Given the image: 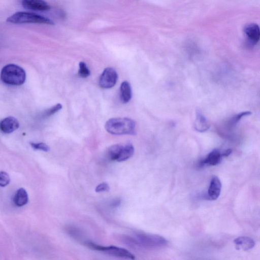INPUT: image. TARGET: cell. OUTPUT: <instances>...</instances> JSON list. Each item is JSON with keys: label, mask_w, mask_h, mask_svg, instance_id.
Instances as JSON below:
<instances>
[{"label": "cell", "mask_w": 260, "mask_h": 260, "mask_svg": "<svg viewBox=\"0 0 260 260\" xmlns=\"http://www.w3.org/2000/svg\"><path fill=\"white\" fill-rule=\"evenodd\" d=\"M106 131L113 135L136 134L135 122L128 118H113L109 119L105 125Z\"/></svg>", "instance_id": "6da1fadb"}, {"label": "cell", "mask_w": 260, "mask_h": 260, "mask_svg": "<svg viewBox=\"0 0 260 260\" xmlns=\"http://www.w3.org/2000/svg\"><path fill=\"white\" fill-rule=\"evenodd\" d=\"M1 79L6 84L20 85L25 81L26 74L21 67L16 64H9L2 69Z\"/></svg>", "instance_id": "7a4b0ae2"}, {"label": "cell", "mask_w": 260, "mask_h": 260, "mask_svg": "<svg viewBox=\"0 0 260 260\" xmlns=\"http://www.w3.org/2000/svg\"><path fill=\"white\" fill-rule=\"evenodd\" d=\"M6 21L14 24L38 23L54 25L51 19L38 14L27 12H17L9 17Z\"/></svg>", "instance_id": "3957f363"}, {"label": "cell", "mask_w": 260, "mask_h": 260, "mask_svg": "<svg viewBox=\"0 0 260 260\" xmlns=\"http://www.w3.org/2000/svg\"><path fill=\"white\" fill-rule=\"evenodd\" d=\"M85 244L92 249L103 251L113 256L131 259L135 258L133 254L122 248L114 246H102L91 242H86Z\"/></svg>", "instance_id": "277c9868"}, {"label": "cell", "mask_w": 260, "mask_h": 260, "mask_svg": "<svg viewBox=\"0 0 260 260\" xmlns=\"http://www.w3.org/2000/svg\"><path fill=\"white\" fill-rule=\"evenodd\" d=\"M136 236L141 244L146 247H163L167 244V241L164 238L158 235L140 233Z\"/></svg>", "instance_id": "5b68a950"}, {"label": "cell", "mask_w": 260, "mask_h": 260, "mask_svg": "<svg viewBox=\"0 0 260 260\" xmlns=\"http://www.w3.org/2000/svg\"><path fill=\"white\" fill-rule=\"evenodd\" d=\"M118 75L112 68H106L101 74L99 79V85L103 88L113 87L117 82Z\"/></svg>", "instance_id": "8992f818"}, {"label": "cell", "mask_w": 260, "mask_h": 260, "mask_svg": "<svg viewBox=\"0 0 260 260\" xmlns=\"http://www.w3.org/2000/svg\"><path fill=\"white\" fill-rule=\"evenodd\" d=\"M222 152L218 149L211 151L206 158L201 160L198 164V167L203 168L205 166H216L219 164L223 157Z\"/></svg>", "instance_id": "52a82bcc"}, {"label": "cell", "mask_w": 260, "mask_h": 260, "mask_svg": "<svg viewBox=\"0 0 260 260\" xmlns=\"http://www.w3.org/2000/svg\"><path fill=\"white\" fill-rule=\"evenodd\" d=\"M244 33L249 42L255 45L259 40L260 31L258 25L255 23L246 24L244 27Z\"/></svg>", "instance_id": "ba28073f"}, {"label": "cell", "mask_w": 260, "mask_h": 260, "mask_svg": "<svg viewBox=\"0 0 260 260\" xmlns=\"http://www.w3.org/2000/svg\"><path fill=\"white\" fill-rule=\"evenodd\" d=\"M221 190V183L219 178L214 176L211 178L208 190V199L215 200L219 196Z\"/></svg>", "instance_id": "9c48e42d"}, {"label": "cell", "mask_w": 260, "mask_h": 260, "mask_svg": "<svg viewBox=\"0 0 260 260\" xmlns=\"http://www.w3.org/2000/svg\"><path fill=\"white\" fill-rule=\"evenodd\" d=\"M23 8L31 10L47 11L49 5L43 0H21Z\"/></svg>", "instance_id": "30bf717a"}, {"label": "cell", "mask_w": 260, "mask_h": 260, "mask_svg": "<svg viewBox=\"0 0 260 260\" xmlns=\"http://www.w3.org/2000/svg\"><path fill=\"white\" fill-rule=\"evenodd\" d=\"M19 126L18 121L15 118L9 116L0 121V130L5 134L13 132Z\"/></svg>", "instance_id": "8fae6325"}, {"label": "cell", "mask_w": 260, "mask_h": 260, "mask_svg": "<svg viewBox=\"0 0 260 260\" xmlns=\"http://www.w3.org/2000/svg\"><path fill=\"white\" fill-rule=\"evenodd\" d=\"M234 243L236 249L244 251L252 248L255 245L254 241L252 238L246 236H240L236 238L234 240Z\"/></svg>", "instance_id": "7c38bea8"}, {"label": "cell", "mask_w": 260, "mask_h": 260, "mask_svg": "<svg viewBox=\"0 0 260 260\" xmlns=\"http://www.w3.org/2000/svg\"><path fill=\"white\" fill-rule=\"evenodd\" d=\"M13 200L15 204L18 207L26 205L28 201V194L26 190L23 188H19L15 192Z\"/></svg>", "instance_id": "4fadbf2b"}, {"label": "cell", "mask_w": 260, "mask_h": 260, "mask_svg": "<svg viewBox=\"0 0 260 260\" xmlns=\"http://www.w3.org/2000/svg\"><path fill=\"white\" fill-rule=\"evenodd\" d=\"M132 92L131 85L127 81L123 82L120 88V96L123 103H128L131 99Z\"/></svg>", "instance_id": "5bb4252c"}, {"label": "cell", "mask_w": 260, "mask_h": 260, "mask_svg": "<svg viewBox=\"0 0 260 260\" xmlns=\"http://www.w3.org/2000/svg\"><path fill=\"white\" fill-rule=\"evenodd\" d=\"M210 124L205 116L200 112H197L194 122V127L199 132H204L207 131Z\"/></svg>", "instance_id": "9a60e30c"}, {"label": "cell", "mask_w": 260, "mask_h": 260, "mask_svg": "<svg viewBox=\"0 0 260 260\" xmlns=\"http://www.w3.org/2000/svg\"><path fill=\"white\" fill-rule=\"evenodd\" d=\"M134 153V147L133 145L126 144L124 146H122L116 161L118 162L125 161L131 157Z\"/></svg>", "instance_id": "2e32d148"}, {"label": "cell", "mask_w": 260, "mask_h": 260, "mask_svg": "<svg viewBox=\"0 0 260 260\" xmlns=\"http://www.w3.org/2000/svg\"><path fill=\"white\" fill-rule=\"evenodd\" d=\"M122 146L118 144H114L108 149L107 154L110 160H117Z\"/></svg>", "instance_id": "e0dca14e"}, {"label": "cell", "mask_w": 260, "mask_h": 260, "mask_svg": "<svg viewBox=\"0 0 260 260\" xmlns=\"http://www.w3.org/2000/svg\"><path fill=\"white\" fill-rule=\"evenodd\" d=\"M62 108V105L60 104H57L53 107L45 110L42 114L43 118L48 117L55 114Z\"/></svg>", "instance_id": "ac0fdd59"}, {"label": "cell", "mask_w": 260, "mask_h": 260, "mask_svg": "<svg viewBox=\"0 0 260 260\" xmlns=\"http://www.w3.org/2000/svg\"><path fill=\"white\" fill-rule=\"evenodd\" d=\"M79 66V69L78 74L81 77L85 78H87L90 75V71L84 62H80Z\"/></svg>", "instance_id": "d6986e66"}, {"label": "cell", "mask_w": 260, "mask_h": 260, "mask_svg": "<svg viewBox=\"0 0 260 260\" xmlns=\"http://www.w3.org/2000/svg\"><path fill=\"white\" fill-rule=\"evenodd\" d=\"M10 182V177L8 174L4 171H0V186H6Z\"/></svg>", "instance_id": "ffe728a7"}, {"label": "cell", "mask_w": 260, "mask_h": 260, "mask_svg": "<svg viewBox=\"0 0 260 260\" xmlns=\"http://www.w3.org/2000/svg\"><path fill=\"white\" fill-rule=\"evenodd\" d=\"M31 146L36 150H42L45 152H48L50 150L49 147L44 143H34L30 142Z\"/></svg>", "instance_id": "44dd1931"}, {"label": "cell", "mask_w": 260, "mask_h": 260, "mask_svg": "<svg viewBox=\"0 0 260 260\" xmlns=\"http://www.w3.org/2000/svg\"><path fill=\"white\" fill-rule=\"evenodd\" d=\"M251 114L250 111H244L236 115H235L231 120L230 124L234 125L237 123L238 121L241 119V118L244 116H248Z\"/></svg>", "instance_id": "7402d4cb"}, {"label": "cell", "mask_w": 260, "mask_h": 260, "mask_svg": "<svg viewBox=\"0 0 260 260\" xmlns=\"http://www.w3.org/2000/svg\"><path fill=\"white\" fill-rule=\"evenodd\" d=\"M110 189V186L106 182H103L99 184L95 188V191L96 192H101L103 191H107Z\"/></svg>", "instance_id": "603a6c76"}, {"label": "cell", "mask_w": 260, "mask_h": 260, "mask_svg": "<svg viewBox=\"0 0 260 260\" xmlns=\"http://www.w3.org/2000/svg\"><path fill=\"white\" fill-rule=\"evenodd\" d=\"M120 203L121 201L120 200H115L113 201L111 204V206L113 207H116L120 205Z\"/></svg>", "instance_id": "cb8c5ba5"}, {"label": "cell", "mask_w": 260, "mask_h": 260, "mask_svg": "<svg viewBox=\"0 0 260 260\" xmlns=\"http://www.w3.org/2000/svg\"><path fill=\"white\" fill-rule=\"evenodd\" d=\"M232 153V150L231 149H228L225 150L224 152H222V155L223 157H227L230 155Z\"/></svg>", "instance_id": "d4e9b609"}]
</instances>
